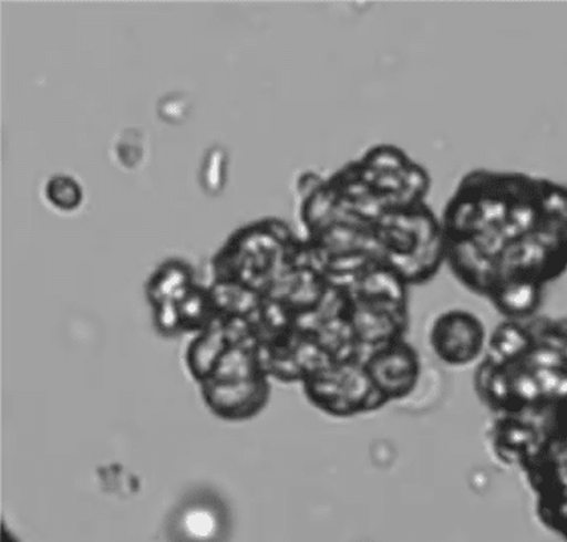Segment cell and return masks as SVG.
<instances>
[{
    "label": "cell",
    "mask_w": 567,
    "mask_h": 542,
    "mask_svg": "<svg viewBox=\"0 0 567 542\" xmlns=\"http://www.w3.org/2000/svg\"><path fill=\"white\" fill-rule=\"evenodd\" d=\"M228 517L217 500L197 499L176 511L171 523L174 542H224Z\"/></svg>",
    "instance_id": "cell-1"
},
{
    "label": "cell",
    "mask_w": 567,
    "mask_h": 542,
    "mask_svg": "<svg viewBox=\"0 0 567 542\" xmlns=\"http://www.w3.org/2000/svg\"><path fill=\"white\" fill-rule=\"evenodd\" d=\"M188 274L187 269L179 262H171L158 271L157 277L152 279L150 294L154 301L159 303L174 302V299L183 298L187 293Z\"/></svg>",
    "instance_id": "cell-2"
},
{
    "label": "cell",
    "mask_w": 567,
    "mask_h": 542,
    "mask_svg": "<svg viewBox=\"0 0 567 542\" xmlns=\"http://www.w3.org/2000/svg\"><path fill=\"white\" fill-rule=\"evenodd\" d=\"M226 347H228V338H226L224 330L221 327L212 326L208 327L207 331L204 332L203 336H199V340H196L190 346V363L193 364H203L205 361V375H207V364H217L220 363L221 356L226 353Z\"/></svg>",
    "instance_id": "cell-3"
},
{
    "label": "cell",
    "mask_w": 567,
    "mask_h": 542,
    "mask_svg": "<svg viewBox=\"0 0 567 542\" xmlns=\"http://www.w3.org/2000/svg\"><path fill=\"white\" fill-rule=\"evenodd\" d=\"M47 196L56 208L63 209V211H72V209L80 207L82 190L76 180L69 178V176H55V178L49 180Z\"/></svg>",
    "instance_id": "cell-4"
},
{
    "label": "cell",
    "mask_w": 567,
    "mask_h": 542,
    "mask_svg": "<svg viewBox=\"0 0 567 542\" xmlns=\"http://www.w3.org/2000/svg\"><path fill=\"white\" fill-rule=\"evenodd\" d=\"M226 154L221 147H213L205 156L200 183L209 195H219L225 185Z\"/></svg>",
    "instance_id": "cell-5"
},
{
    "label": "cell",
    "mask_w": 567,
    "mask_h": 542,
    "mask_svg": "<svg viewBox=\"0 0 567 542\" xmlns=\"http://www.w3.org/2000/svg\"><path fill=\"white\" fill-rule=\"evenodd\" d=\"M159 116L166 122L179 123L186 118L188 104L186 98L179 96L164 97L159 104Z\"/></svg>",
    "instance_id": "cell-6"
},
{
    "label": "cell",
    "mask_w": 567,
    "mask_h": 542,
    "mask_svg": "<svg viewBox=\"0 0 567 542\" xmlns=\"http://www.w3.org/2000/svg\"><path fill=\"white\" fill-rule=\"evenodd\" d=\"M560 536L567 542V504L561 515Z\"/></svg>",
    "instance_id": "cell-7"
}]
</instances>
